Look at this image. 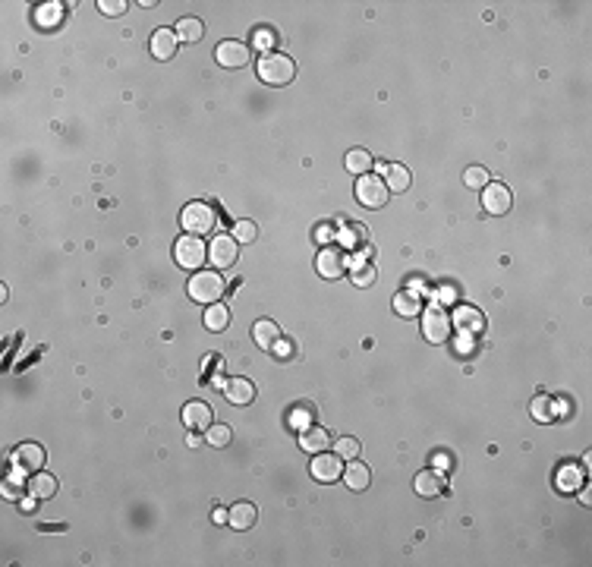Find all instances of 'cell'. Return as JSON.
Returning <instances> with one entry per match:
<instances>
[{
    "label": "cell",
    "mask_w": 592,
    "mask_h": 567,
    "mask_svg": "<svg viewBox=\"0 0 592 567\" xmlns=\"http://www.w3.org/2000/svg\"><path fill=\"white\" fill-rule=\"evenodd\" d=\"M259 76H261V83H268V85H287V83H293V76H296V63L287 54H265V57L259 60Z\"/></svg>",
    "instance_id": "obj_1"
},
{
    "label": "cell",
    "mask_w": 592,
    "mask_h": 567,
    "mask_svg": "<svg viewBox=\"0 0 592 567\" xmlns=\"http://www.w3.org/2000/svg\"><path fill=\"white\" fill-rule=\"evenodd\" d=\"M180 224H183L186 233L205 236V233H211L214 227H218V212H214L211 205H205V202H192V205L183 208V214H180Z\"/></svg>",
    "instance_id": "obj_2"
},
{
    "label": "cell",
    "mask_w": 592,
    "mask_h": 567,
    "mask_svg": "<svg viewBox=\"0 0 592 567\" xmlns=\"http://www.w3.org/2000/svg\"><path fill=\"white\" fill-rule=\"evenodd\" d=\"M224 281H221V274L214 272H199L196 278L190 281V296L196 303H205V306H214V303L224 296Z\"/></svg>",
    "instance_id": "obj_3"
},
{
    "label": "cell",
    "mask_w": 592,
    "mask_h": 567,
    "mask_svg": "<svg viewBox=\"0 0 592 567\" xmlns=\"http://www.w3.org/2000/svg\"><path fill=\"white\" fill-rule=\"evenodd\" d=\"M205 243H202V236H192V233H186V236H180L177 243H173V259H177V265H183V268H202V262H205Z\"/></svg>",
    "instance_id": "obj_4"
},
{
    "label": "cell",
    "mask_w": 592,
    "mask_h": 567,
    "mask_svg": "<svg viewBox=\"0 0 592 567\" xmlns=\"http://www.w3.org/2000/svg\"><path fill=\"white\" fill-rule=\"evenodd\" d=\"M356 199L366 208H385L388 199H391V189L381 177H359L356 183Z\"/></svg>",
    "instance_id": "obj_5"
},
{
    "label": "cell",
    "mask_w": 592,
    "mask_h": 567,
    "mask_svg": "<svg viewBox=\"0 0 592 567\" xmlns=\"http://www.w3.org/2000/svg\"><path fill=\"white\" fill-rule=\"evenodd\" d=\"M422 334L428 337L432 343H444L450 337V319H448V312L438 306H432V309H426V315H422Z\"/></svg>",
    "instance_id": "obj_6"
},
{
    "label": "cell",
    "mask_w": 592,
    "mask_h": 567,
    "mask_svg": "<svg viewBox=\"0 0 592 567\" xmlns=\"http://www.w3.org/2000/svg\"><path fill=\"white\" fill-rule=\"evenodd\" d=\"M10 461H13V467H16L19 472H38L44 467V448L42 444H19L16 451L10 454Z\"/></svg>",
    "instance_id": "obj_7"
},
{
    "label": "cell",
    "mask_w": 592,
    "mask_h": 567,
    "mask_svg": "<svg viewBox=\"0 0 592 567\" xmlns=\"http://www.w3.org/2000/svg\"><path fill=\"white\" fill-rule=\"evenodd\" d=\"M214 57H218L221 66H227V70H240V66L249 63V47L243 42H221L218 51H214Z\"/></svg>",
    "instance_id": "obj_8"
},
{
    "label": "cell",
    "mask_w": 592,
    "mask_h": 567,
    "mask_svg": "<svg viewBox=\"0 0 592 567\" xmlns=\"http://www.w3.org/2000/svg\"><path fill=\"white\" fill-rule=\"evenodd\" d=\"M315 268H319L321 278L338 281V278H344V274H347V259H344V252H340V249H321Z\"/></svg>",
    "instance_id": "obj_9"
},
{
    "label": "cell",
    "mask_w": 592,
    "mask_h": 567,
    "mask_svg": "<svg viewBox=\"0 0 592 567\" xmlns=\"http://www.w3.org/2000/svg\"><path fill=\"white\" fill-rule=\"evenodd\" d=\"M312 476L319 479V482H338L340 476H344V463H340V457H334V454H315V461H312Z\"/></svg>",
    "instance_id": "obj_10"
},
{
    "label": "cell",
    "mask_w": 592,
    "mask_h": 567,
    "mask_svg": "<svg viewBox=\"0 0 592 567\" xmlns=\"http://www.w3.org/2000/svg\"><path fill=\"white\" fill-rule=\"evenodd\" d=\"M510 202H514V195H510V189L504 183H492V186H486V193H482V205H486L488 214H507Z\"/></svg>",
    "instance_id": "obj_11"
},
{
    "label": "cell",
    "mask_w": 592,
    "mask_h": 567,
    "mask_svg": "<svg viewBox=\"0 0 592 567\" xmlns=\"http://www.w3.org/2000/svg\"><path fill=\"white\" fill-rule=\"evenodd\" d=\"M450 325H457V331H460V334H482V331H486V315L479 312V309H473V306H460L454 312V322H450Z\"/></svg>",
    "instance_id": "obj_12"
},
{
    "label": "cell",
    "mask_w": 592,
    "mask_h": 567,
    "mask_svg": "<svg viewBox=\"0 0 592 567\" xmlns=\"http://www.w3.org/2000/svg\"><path fill=\"white\" fill-rule=\"evenodd\" d=\"M237 259H240L237 240H233V236H227V233L214 236V243H211V262H214V265H218V268H230Z\"/></svg>",
    "instance_id": "obj_13"
},
{
    "label": "cell",
    "mask_w": 592,
    "mask_h": 567,
    "mask_svg": "<svg viewBox=\"0 0 592 567\" xmlns=\"http://www.w3.org/2000/svg\"><path fill=\"white\" fill-rule=\"evenodd\" d=\"M183 422H186V429H192V432L211 429V407L202 403V401L186 403V407H183Z\"/></svg>",
    "instance_id": "obj_14"
},
{
    "label": "cell",
    "mask_w": 592,
    "mask_h": 567,
    "mask_svg": "<svg viewBox=\"0 0 592 567\" xmlns=\"http://www.w3.org/2000/svg\"><path fill=\"white\" fill-rule=\"evenodd\" d=\"M177 32H171V29H158L152 35V54L158 60H171L173 57V51H177Z\"/></svg>",
    "instance_id": "obj_15"
},
{
    "label": "cell",
    "mask_w": 592,
    "mask_h": 567,
    "mask_svg": "<svg viewBox=\"0 0 592 567\" xmlns=\"http://www.w3.org/2000/svg\"><path fill=\"white\" fill-rule=\"evenodd\" d=\"M224 394H227V401L230 403H252V397H255V384L252 382H246V378H230V382L224 384Z\"/></svg>",
    "instance_id": "obj_16"
},
{
    "label": "cell",
    "mask_w": 592,
    "mask_h": 567,
    "mask_svg": "<svg viewBox=\"0 0 592 567\" xmlns=\"http://www.w3.org/2000/svg\"><path fill=\"white\" fill-rule=\"evenodd\" d=\"M252 337H255V343H259L261 350H274L280 343V328L274 325V322H268V319H261V322H255V328H252Z\"/></svg>",
    "instance_id": "obj_17"
},
{
    "label": "cell",
    "mask_w": 592,
    "mask_h": 567,
    "mask_svg": "<svg viewBox=\"0 0 592 567\" xmlns=\"http://www.w3.org/2000/svg\"><path fill=\"white\" fill-rule=\"evenodd\" d=\"M300 444L302 451H309V454H321V451H328V444H331V435H328L325 429H302L300 435Z\"/></svg>",
    "instance_id": "obj_18"
},
{
    "label": "cell",
    "mask_w": 592,
    "mask_h": 567,
    "mask_svg": "<svg viewBox=\"0 0 592 567\" xmlns=\"http://www.w3.org/2000/svg\"><path fill=\"white\" fill-rule=\"evenodd\" d=\"M416 492H419L422 498H438L441 492H444V479L438 476V472H419L416 476Z\"/></svg>",
    "instance_id": "obj_19"
},
{
    "label": "cell",
    "mask_w": 592,
    "mask_h": 567,
    "mask_svg": "<svg viewBox=\"0 0 592 567\" xmlns=\"http://www.w3.org/2000/svg\"><path fill=\"white\" fill-rule=\"evenodd\" d=\"M255 508L249 501H240V504H233L230 508V514H227V520H230V526L233 530H249V526L255 523Z\"/></svg>",
    "instance_id": "obj_20"
},
{
    "label": "cell",
    "mask_w": 592,
    "mask_h": 567,
    "mask_svg": "<svg viewBox=\"0 0 592 567\" xmlns=\"http://www.w3.org/2000/svg\"><path fill=\"white\" fill-rule=\"evenodd\" d=\"M344 482H347V485H350V489H353V492H362V489H366L369 482H372V472H369V467H366V463L353 461V463H350V467H347V472H344Z\"/></svg>",
    "instance_id": "obj_21"
},
{
    "label": "cell",
    "mask_w": 592,
    "mask_h": 567,
    "mask_svg": "<svg viewBox=\"0 0 592 567\" xmlns=\"http://www.w3.org/2000/svg\"><path fill=\"white\" fill-rule=\"evenodd\" d=\"M29 492L35 498H42V501H48V498L57 495V479L48 476V472H35V476H32V482H29Z\"/></svg>",
    "instance_id": "obj_22"
},
{
    "label": "cell",
    "mask_w": 592,
    "mask_h": 567,
    "mask_svg": "<svg viewBox=\"0 0 592 567\" xmlns=\"http://www.w3.org/2000/svg\"><path fill=\"white\" fill-rule=\"evenodd\" d=\"M347 171L366 177V173L372 171V154H369L366 148H353V152H347Z\"/></svg>",
    "instance_id": "obj_23"
},
{
    "label": "cell",
    "mask_w": 592,
    "mask_h": 567,
    "mask_svg": "<svg viewBox=\"0 0 592 567\" xmlns=\"http://www.w3.org/2000/svg\"><path fill=\"white\" fill-rule=\"evenodd\" d=\"M173 32H177V38H180V42H199V38L205 35V29H202V23H199V19H192V16L180 19V23L173 25Z\"/></svg>",
    "instance_id": "obj_24"
},
{
    "label": "cell",
    "mask_w": 592,
    "mask_h": 567,
    "mask_svg": "<svg viewBox=\"0 0 592 567\" xmlns=\"http://www.w3.org/2000/svg\"><path fill=\"white\" fill-rule=\"evenodd\" d=\"M227 325H230V309H224L221 303H214L211 309H205V328L224 331Z\"/></svg>",
    "instance_id": "obj_25"
},
{
    "label": "cell",
    "mask_w": 592,
    "mask_h": 567,
    "mask_svg": "<svg viewBox=\"0 0 592 567\" xmlns=\"http://www.w3.org/2000/svg\"><path fill=\"white\" fill-rule=\"evenodd\" d=\"M388 189H394V193H403V189H409V171L403 164H388Z\"/></svg>",
    "instance_id": "obj_26"
},
{
    "label": "cell",
    "mask_w": 592,
    "mask_h": 567,
    "mask_svg": "<svg viewBox=\"0 0 592 567\" xmlns=\"http://www.w3.org/2000/svg\"><path fill=\"white\" fill-rule=\"evenodd\" d=\"M394 309L400 315H416L422 309V303H419V296L416 293H409V290H403V293H397L394 296Z\"/></svg>",
    "instance_id": "obj_27"
},
{
    "label": "cell",
    "mask_w": 592,
    "mask_h": 567,
    "mask_svg": "<svg viewBox=\"0 0 592 567\" xmlns=\"http://www.w3.org/2000/svg\"><path fill=\"white\" fill-rule=\"evenodd\" d=\"M533 420H536V422L555 420V410H551V401H548V397H536V401H533Z\"/></svg>",
    "instance_id": "obj_28"
},
{
    "label": "cell",
    "mask_w": 592,
    "mask_h": 567,
    "mask_svg": "<svg viewBox=\"0 0 592 567\" xmlns=\"http://www.w3.org/2000/svg\"><path fill=\"white\" fill-rule=\"evenodd\" d=\"M353 281L359 284V287H369V284L375 281V268L369 265V262H353Z\"/></svg>",
    "instance_id": "obj_29"
},
{
    "label": "cell",
    "mask_w": 592,
    "mask_h": 567,
    "mask_svg": "<svg viewBox=\"0 0 592 567\" xmlns=\"http://www.w3.org/2000/svg\"><path fill=\"white\" fill-rule=\"evenodd\" d=\"M334 448H338L340 461H356V457H359V441H356V438H340Z\"/></svg>",
    "instance_id": "obj_30"
},
{
    "label": "cell",
    "mask_w": 592,
    "mask_h": 567,
    "mask_svg": "<svg viewBox=\"0 0 592 567\" xmlns=\"http://www.w3.org/2000/svg\"><path fill=\"white\" fill-rule=\"evenodd\" d=\"M463 183H467L469 189H482L488 183V171L486 167H469V171L463 173Z\"/></svg>",
    "instance_id": "obj_31"
},
{
    "label": "cell",
    "mask_w": 592,
    "mask_h": 567,
    "mask_svg": "<svg viewBox=\"0 0 592 567\" xmlns=\"http://www.w3.org/2000/svg\"><path fill=\"white\" fill-rule=\"evenodd\" d=\"M208 441H211L214 448H224V444L230 441V429H227V425H211V429H208Z\"/></svg>",
    "instance_id": "obj_32"
},
{
    "label": "cell",
    "mask_w": 592,
    "mask_h": 567,
    "mask_svg": "<svg viewBox=\"0 0 592 567\" xmlns=\"http://www.w3.org/2000/svg\"><path fill=\"white\" fill-rule=\"evenodd\" d=\"M233 240H237V243H252L255 240V224H252V221H240V224L233 227Z\"/></svg>",
    "instance_id": "obj_33"
},
{
    "label": "cell",
    "mask_w": 592,
    "mask_h": 567,
    "mask_svg": "<svg viewBox=\"0 0 592 567\" xmlns=\"http://www.w3.org/2000/svg\"><path fill=\"white\" fill-rule=\"evenodd\" d=\"M362 233H366V227L353 224V227H344L338 236H340V243H344V246H353V243H362Z\"/></svg>",
    "instance_id": "obj_34"
},
{
    "label": "cell",
    "mask_w": 592,
    "mask_h": 567,
    "mask_svg": "<svg viewBox=\"0 0 592 567\" xmlns=\"http://www.w3.org/2000/svg\"><path fill=\"white\" fill-rule=\"evenodd\" d=\"M101 13H104V16H123L126 13V4L123 0H101Z\"/></svg>",
    "instance_id": "obj_35"
},
{
    "label": "cell",
    "mask_w": 592,
    "mask_h": 567,
    "mask_svg": "<svg viewBox=\"0 0 592 567\" xmlns=\"http://www.w3.org/2000/svg\"><path fill=\"white\" fill-rule=\"evenodd\" d=\"M557 482H561V489H564V492H574V489H576V482H580V476H576V470H570V467H567V470L561 472V479H557Z\"/></svg>",
    "instance_id": "obj_36"
},
{
    "label": "cell",
    "mask_w": 592,
    "mask_h": 567,
    "mask_svg": "<svg viewBox=\"0 0 592 567\" xmlns=\"http://www.w3.org/2000/svg\"><path fill=\"white\" fill-rule=\"evenodd\" d=\"M4 498H10V501H16V498H23V485L16 489V482H4Z\"/></svg>",
    "instance_id": "obj_37"
},
{
    "label": "cell",
    "mask_w": 592,
    "mask_h": 567,
    "mask_svg": "<svg viewBox=\"0 0 592 567\" xmlns=\"http://www.w3.org/2000/svg\"><path fill=\"white\" fill-rule=\"evenodd\" d=\"M331 236H334V227L331 224H321L319 231H315V240H319V243H328Z\"/></svg>",
    "instance_id": "obj_38"
},
{
    "label": "cell",
    "mask_w": 592,
    "mask_h": 567,
    "mask_svg": "<svg viewBox=\"0 0 592 567\" xmlns=\"http://www.w3.org/2000/svg\"><path fill=\"white\" fill-rule=\"evenodd\" d=\"M290 422H293V425H300V429H306L309 416H306V413H293V416H290Z\"/></svg>",
    "instance_id": "obj_39"
},
{
    "label": "cell",
    "mask_w": 592,
    "mask_h": 567,
    "mask_svg": "<svg viewBox=\"0 0 592 567\" xmlns=\"http://www.w3.org/2000/svg\"><path fill=\"white\" fill-rule=\"evenodd\" d=\"M227 514H230V511L218 508V511H214V523H224V520H227Z\"/></svg>",
    "instance_id": "obj_40"
},
{
    "label": "cell",
    "mask_w": 592,
    "mask_h": 567,
    "mask_svg": "<svg viewBox=\"0 0 592 567\" xmlns=\"http://www.w3.org/2000/svg\"><path fill=\"white\" fill-rule=\"evenodd\" d=\"M255 42H259V44H261V47H265V44H268V42H271V35H268V32H261V35H259V38H255Z\"/></svg>",
    "instance_id": "obj_41"
}]
</instances>
